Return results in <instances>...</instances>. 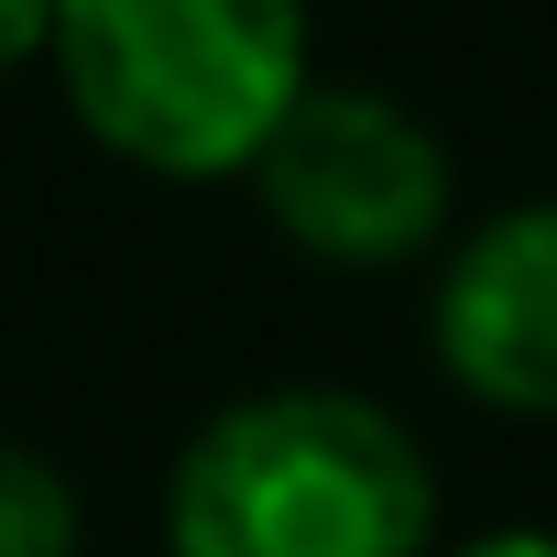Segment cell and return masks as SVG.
I'll return each instance as SVG.
<instances>
[{
	"label": "cell",
	"mask_w": 557,
	"mask_h": 557,
	"mask_svg": "<svg viewBox=\"0 0 557 557\" xmlns=\"http://www.w3.org/2000/svg\"><path fill=\"white\" fill-rule=\"evenodd\" d=\"M437 557V546H426ZM448 557H557V535L546 524H492V535H470V546H448Z\"/></svg>",
	"instance_id": "obj_7"
},
{
	"label": "cell",
	"mask_w": 557,
	"mask_h": 557,
	"mask_svg": "<svg viewBox=\"0 0 557 557\" xmlns=\"http://www.w3.org/2000/svg\"><path fill=\"white\" fill-rule=\"evenodd\" d=\"M240 186L285 230V251H307L329 273H405L448 240V208H459L448 143L405 99L350 88V77H307L273 110Z\"/></svg>",
	"instance_id": "obj_3"
},
{
	"label": "cell",
	"mask_w": 557,
	"mask_h": 557,
	"mask_svg": "<svg viewBox=\"0 0 557 557\" xmlns=\"http://www.w3.org/2000/svg\"><path fill=\"white\" fill-rule=\"evenodd\" d=\"M426 437L350 383H273L186 426L164 470V557H426Z\"/></svg>",
	"instance_id": "obj_1"
},
{
	"label": "cell",
	"mask_w": 557,
	"mask_h": 557,
	"mask_svg": "<svg viewBox=\"0 0 557 557\" xmlns=\"http://www.w3.org/2000/svg\"><path fill=\"white\" fill-rule=\"evenodd\" d=\"M426 350L448 394L513 426H557V197H513L437 240Z\"/></svg>",
	"instance_id": "obj_4"
},
{
	"label": "cell",
	"mask_w": 557,
	"mask_h": 557,
	"mask_svg": "<svg viewBox=\"0 0 557 557\" xmlns=\"http://www.w3.org/2000/svg\"><path fill=\"white\" fill-rule=\"evenodd\" d=\"M45 12H55V0H0V77L45 55Z\"/></svg>",
	"instance_id": "obj_6"
},
{
	"label": "cell",
	"mask_w": 557,
	"mask_h": 557,
	"mask_svg": "<svg viewBox=\"0 0 557 557\" xmlns=\"http://www.w3.org/2000/svg\"><path fill=\"white\" fill-rule=\"evenodd\" d=\"M45 55L110 164L230 186L273 110L318 77V23L307 0H55Z\"/></svg>",
	"instance_id": "obj_2"
},
{
	"label": "cell",
	"mask_w": 557,
	"mask_h": 557,
	"mask_svg": "<svg viewBox=\"0 0 557 557\" xmlns=\"http://www.w3.org/2000/svg\"><path fill=\"white\" fill-rule=\"evenodd\" d=\"M0 557H88V503L45 448L0 437Z\"/></svg>",
	"instance_id": "obj_5"
}]
</instances>
